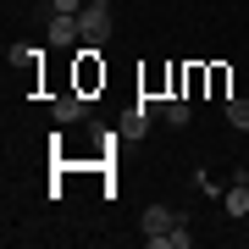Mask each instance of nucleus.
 Segmentation results:
<instances>
[{
  "mask_svg": "<svg viewBox=\"0 0 249 249\" xmlns=\"http://www.w3.org/2000/svg\"><path fill=\"white\" fill-rule=\"evenodd\" d=\"M150 122H155V116H144V111L133 106V111H127V116H122V122H116V133H122L127 144H139L144 133H150Z\"/></svg>",
  "mask_w": 249,
  "mask_h": 249,
  "instance_id": "7",
  "label": "nucleus"
},
{
  "mask_svg": "<svg viewBox=\"0 0 249 249\" xmlns=\"http://www.w3.org/2000/svg\"><path fill=\"white\" fill-rule=\"evenodd\" d=\"M50 45L55 50H72V45H83V34H78V17H67V11H50Z\"/></svg>",
  "mask_w": 249,
  "mask_h": 249,
  "instance_id": "2",
  "label": "nucleus"
},
{
  "mask_svg": "<svg viewBox=\"0 0 249 249\" xmlns=\"http://www.w3.org/2000/svg\"><path fill=\"white\" fill-rule=\"evenodd\" d=\"M222 111H227V122H232V127H244V133H249V100H227Z\"/></svg>",
  "mask_w": 249,
  "mask_h": 249,
  "instance_id": "10",
  "label": "nucleus"
},
{
  "mask_svg": "<svg viewBox=\"0 0 249 249\" xmlns=\"http://www.w3.org/2000/svg\"><path fill=\"white\" fill-rule=\"evenodd\" d=\"M78 34H83V45H106L111 39V11H106V0H89V6L78 11Z\"/></svg>",
  "mask_w": 249,
  "mask_h": 249,
  "instance_id": "1",
  "label": "nucleus"
},
{
  "mask_svg": "<svg viewBox=\"0 0 249 249\" xmlns=\"http://www.w3.org/2000/svg\"><path fill=\"white\" fill-rule=\"evenodd\" d=\"M160 122L188 127V122H194V100H166V106H160Z\"/></svg>",
  "mask_w": 249,
  "mask_h": 249,
  "instance_id": "8",
  "label": "nucleus"
},
{
  "mask_svg": "<svg viewBox=\"0 0 249 249\" xmlns=\"http://www.w3.org/2000/svg\"><path fill=\"white\" fill-rule=\"evenodd\" d=\"M183 216L172 211V205H150V211H144V238H150V232H166V227H178Z\"/></svg>",
  "mask_w": 249,
  "mask_h": 249,
  "instance_id": "6",
  "label": "nucleus"
},
{
  "mask_svg": "<svg viewBox=\"0 0 249 249\" xmlns=\"http://www.w3.org/2000/svg\"><path fill=\"white\" fill-rule=\"evenodd\" d=\"M222 205H227V216L238 222V216H249V183H232L227 194H222Z\"/></svg>",
  "mask_w": 249,
  "mask_h": 249,
  "instance_id": "9",
  "label": "nucleus"
},
{
  "mask_svg": "<svg viewBox=\"0 0 249 249\" xmlns=\"http://www.w3.org/2000/svg\"><path fill=\"white\" fill-rule=\"evenodd\" d=\"M50 111H55V122H78V116L89 111V100H83V89H67V94L50 100Z\"/></svg>",
  "mask_w": 249,
  "mask_h": 249,
  "instance_id": "4",
  "label": "nucleus"
},
{
  "mask_svg": "<svg viewBox=\"0 0 249 249\" xmlns=\"http://www.w3.org/2000/svg\"><path fill=\"white\" fill-rule=\"evenodd\" d=\"M94 55H100L94 45H83V50H78V89H83V94H89L94 83H106V67H100Z\"/></svg>",
  "mask_w": 249,
  "mask_h": 249,
  "instance_id": "3",
  "label": "nucleus"
},
{
  "mask_svg": "<svg viewBox=\"0 0 249 249\" xmlns=\"http://www.w3.org/2000/svg\"><path fill=\"white\" fill-rule=\"evenodd\" d=\"M144 244H150V249H188L194 232H188V222H178V227H166V232H150Z\"/></svg>",
  "mask_w": 249,
  "mask_h": 249,
  "instance_id": "5",
  "label": "nucleus"
},
{
  "mask_svg": "<svg viewBox=\"0 0 249 249\" xmlns=\"http://www.w3.org/2000/svg\"><path fill=\"white\" fill-rule=\"evenodd\" d=\"M83 6H89V0H50V11H67V17H78Z\"/></svg>",
  "mask_w": 249,
  "mask_h": 249,
  "instance_id": "11",
  "label": "nucleus"
}]
</instances>
